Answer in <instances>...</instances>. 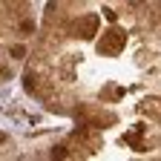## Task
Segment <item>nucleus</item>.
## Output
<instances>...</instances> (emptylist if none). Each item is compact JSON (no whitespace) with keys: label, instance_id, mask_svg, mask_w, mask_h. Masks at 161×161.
I'll return each instance as SVG.
<instances>
[{"label":"nucleus","instance_id":"1","mask_svg":"<svg viewBox=\"0 0 161 161\" xmlns=\"http://www.w3.org/2000/svg\"><path fill=\"white\" fill-rule=\"evenodd\" d=\"M23 52H26L23 46H14V49H12V55H14V58H23Z\"/></svg>","mask_w":161,"mask_h":161},{"label":"nucleus","instance_id":"2","mask_svg":"<svg viewBox=\"0 0 161 161\" xmlns=\"http://www.w3.org/2000/svg\"><path fill=\"white\" fill-rule=\"evenodd\" d=\"M26 89H35V75H26Z\"/></svg>","mask_w":161,"mask_h":161}]
</instances>
